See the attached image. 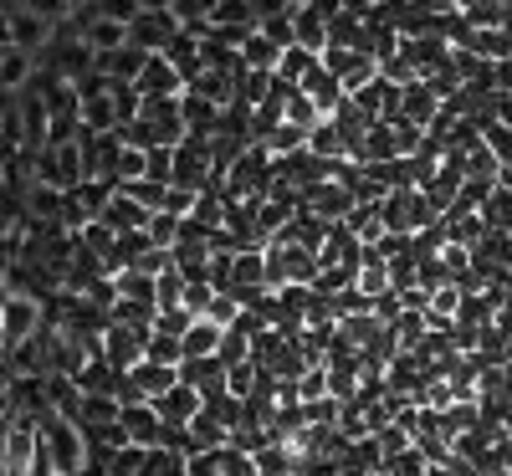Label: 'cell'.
<instances>
[{
    "instance_id": "cell-1",
    "label": "cell",
    "mask_w": 512,
    "mask_h": 476,
    "mask_svg": "<svg viewBox=\"0 0 512 476\" xmlns=\"http://www.w3.org/2000/svg\"><path fill=\"white\" fill-rule=\"evenodd\" d=\"M175 31H180V21L169 16V11H139L134 21H128V47H139V52H164Z\"/></svg>"
},
{
    "instance_id": "cell-2",
    "label": "cell",
    "mask_w": 512,
    "mask_h": 476,
    "mask_svg": "<svg viewBox=\"0 0 512 476\" xmlns=\"http://www.w3.org/2000/svg\"><path fill=\"white\" fill-rule=\"evenodd\" d=\"M185 88V82H180V72L175 67H169V57L164 52H149L144 57V67L134 72V93L139 98H175Z\"/></svg>"
},
{
    "instance_id": "cell-3",
    "label": "cell",
    "mask_w": 512,
    "mask_h": 476,
    "mask_svg": "<svg viewBox=\"0 0 512 476\" xmlns=\"http://www.w3.org/2000/svg\"><path fill=\"white\" fill-rule=\"evenodd\" d=\"M149 405H154L159 425H169V430H180V425H190V415L200 410V395H195L190 384H180V379H175V384H169L164 395H154Z\"/></svg>"
},
{
    "instance_id": "cell-4",
    "label": "cell",
    "mask_w": 512,
    "mask_h": 476,
    "mask_svg": "<svg viewBox=\"0 0 512 476\" xmlns=\"http://www.w3.org/2000/svg\"><path fill=\"white\" fill-rule=\"evenodd\" d=\"M118 425H123V436H128V441H139V446H154V441L164 436V425H159V415H154L149 400H128V405H118Z\"/></svg>"
},
{
    "instance_id": "cell-5",
    "label": "cell",
    "mask_w": 512,
    "mask_h": 476,
    "mask_svg": "<svg viewBox=\"0 0 512 476\" xmlns=\"http://www.w3.org/2000/svg\"><path fill=\"white\" fill-rule=\"evenodd\" d=\"M292 88H297V93H308L318 113H333V103L344 98V93H338V77H333V72H328V67L318 62V57H313V62L303 67V77H297Z\"/></svg>"
},
{
    "instance_id": "cell-6",
    "label": "cell",
    "mask_w": 512,
    "mask_h": 476,
    "mask_svg": "<svg viewBox=\"0 0 512 476\" xmlns=\"http://www.w3.org/2000/svg\"><path fill=\"white\" fill-rule=\"evenodd\" d=\"M123 379H128V384H134V389H139V395H144V400H154V395H164V389H169V384H175L180 374H175V364H154V359H144V354H139L134 364H128V369H123Z\"/></svg>"
},
{
    "instance_id": "cell-7",
    "label": "cell",
    "mask_w": 512,
    "mask_h": 476,
    "mask_svg": "<svg viewBox=\"0 0 512 476\" xmlns=\"http://www.w3.org/2000/svg\"><path fill=\"white\" fill-rule=\"evenodd\" d=\"M52 31H57L52 21H41V16H31V11H21V6L11 11V47L26 52V57H36L41 47H47Z\"/></svg>"
},
{
    "instance_id": "cell-8",
    "label": "cell",
    "mask_w": 512,
    "mask_h": 476,
    "mask_svg": "<svg viewBox=\"0 0 512 476\" xmlns=\"http://www.w3.org/2000/svg\"><path fill=\"white\" fill-rule=\"evenodd\" d=\"M144 57L149 52H139V47H108V52H93V72H103L108 82H134V72L144 67Z\"/></svg>"
},
{
    "instance_id": "cell-9",
    "label": "cell",
    "mask_w": 512,
    "mask_h": 476,
    "mask_svg": "<svg viewBox=\"0 0 512 476\" xmlns=\"http://www.w3.org/2000/svg\"><path fill=\"white\" fill-rule=\"evenodd\" d=\"M292 41H297V47H308V52H318L328 41V21L308 6V0H303V6H292Z\"/></svg>"
},
{
    "instance_id": "cell-10",
    "label": "cell",
    "mask_w": 512,
    "mask_h": 476,
    "mask_svg": "<svg viewBox=\"0 0 512 476\" xmlns=\"http://www.w3.org/2000/svg\"><path fill=\"white\" fill-rule=\"evenodd\" d=\"M26 82H31V57L16 52V47H6V52H0V98L21 93Z\"/></svg>"
},
{
    "instance_id": "cell-11",
    "label": "cell",
    "mask_w": 512,
    "mask_h": 476,
    "mask_svg": "<svg viewBox=\"0 0 512 476\" xmlns=\"http://www.w3.org/2000/svg\"><path fill=\"white\" fill-rule=\"evenodd\" d=\"M144 456H149V446H139V441H123V446H113V451H108L103 476H139V471H144Z\"/></svg>"
},
{
    "instance_id": "cell-12",
    "label": "cell",
    "mask_w": 512,
    "mask_h": 476,
    "mask_svg": "<svg viewBox=\"0 0 512 476\" xmlns=\"http://www.w3.org/2000/svg\"><path fill=\"white\" fill-rule=\"evenodd\" d=\"M26 210L36 215V221H57V215H62V190H52V185H31L26 190Z\"/></svg>"
},
{
    "instance_id": "cell-13",
    "label": "cell",
    "mask_w": 512,
    "mask_h": 476,
    "mask_svg": "<svg viewBox=\"0 0 512 476\" xmlns=\"http://www.w3.org/2000/svg\"><path fill=\"white\" fill-rule=\"evenodd\" d=\"M144 359H154V364H180V338L149 328V333H144Z\"/></svg>"
},
{
    "instance_id": "cell-14",
    "label": "cell",
    "mask_w": 512,
    "mask_h": 476,
    "mask_svg": "<svg viewBox=\"0 0 512 476\" xmlns=\"http://www.w3.org/2000/svg\"><path fill=\"white\" fill-rule=\"evenodd\" d=\"M118 190H123L128 200H139L144 210H159V205H164V190H169V185H164V180H149V175H139V180H128V185H118Z\"/></svg>"
},
{
    "instance_id": "cell-15",
    "label": "cell",
    "mask_w": 512,
    "mask_h": 476,
    "mask_svg": "<svg viewBox=\"0 0 512 476\" xmlns=\"http://www.w3.org/2000/svg\"><path fill=\"white\" fill-rule=\"evenodd\" d=\"M21 11H31V16H41V21H52V26H62V21L77 16L72 0H21Z\"/></svg>"
}]
</instances>
